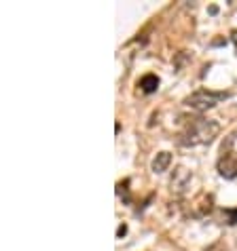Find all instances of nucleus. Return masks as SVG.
<instances>
[{
  "label": "nucleus",
  "instance_id": "obj_4",
  "mask_svg": "<svg viewBox=\"0 0 237 251\" xmlns=\"http://www.w3.org/2000/svg\"><path fill=\"white\" fill-rule=\"evenodd\" d=\"M191 182V173L184 169V167H178L176 171H174V176L170 179V184H172V190H176V192H184V188L189 186Z\"/></svg>",
  "mask_w": 237,
  "mask_h": 251
},
{
  "label": "nucleus",
  "instance_id": "obj_7",
  "mask_svg": "<svg viewBox=\"0 0 237 251\" xmlns=\"http://www.w3.org/2000/svg\"><path fill=\"white\" fill-rule=\"evenodd\" d=\"M127 186H129V182H127V179H125V182H121V184H118L117 186V194H118V197H125V203H129V194H127Z\"/></svg>",
  "mask_w": 237,
  "mask_h": 251
},
{
  "label": "nucleus",
  "instance_id": "obj_8",
  "mask_svg": "<svg viewBox=\"0 0 237 251\" xmlns=\"http://www.w3.org/2000/svg\"><path fill=\"white\" fill-rule=\"evenodd\" d=\"M206 251H229V249H227L225 245H222V243H214V245H210Z\"/></svg>",
  "mask_w": 237,
  "mask_h": 251
},
{
  "label": "nucleus",
  "instance_id": "obj_3",
  "mask_svg": "<svg viewBox=\"0 0 237 251\" xmlns=\"http://www.w3.org/2000/svg\"><path fill=\"white\" fill-rule=\"evenodd\" d=\"M218 173L225 179H235L237 177V152H222L218 158Z\"/></svg>",
  "mask_w": 237,
  "mask_h": 251
},
{
  "label": "nucleus",
  "instance_id": "obj_10",
  "mask_svg": "<svg viewBox=\"0 0 237 251\" xmlns=\"http://www.w3.org/2000/svg\"><path fill=\"white\" fill-rule=\"evenodd\" d=\"M231 36H233V43H235V45H237V30H235V32H233V34H231Z\"/></svg>",
  "mask_w": 237,
  "mask_h": 251
},
{
  "label": "nucleus",
  "instance_id": "obj_6",
  "mask_svg": "<svg viewBox=\"0 0 237 251\" xmlns=\"http://www.w3.org/2000/svg\"><path fill=\"white\" fill-rule=\"evenodd\" d=\"M140 87H142L144 93H155L159 89V78L155 74H146V76L140 78Z\"/></svg>",
  "mask_w": 237,
  "mask_h": 251
},
{
  "label": "nucleus",
  "instance_id": "obj_1",
  "mask_svg": "<svg viewBox=\"0 0 237 251\" xmlns=\"http://www.w3.org/2000/svg\"><path fill=\"white\" fill-rule=\"evenodd\" d=\"M218 131H220V125L216 121H210V118H204V116L191 118V121H186L184 129L180 131L178 144H182V146H204V144H210L212 139L218 135Z\"/></svg>",
  "mask_w": 237,
  "mask_h": 251
},
{
  "label": "nucleus",
  "instance_id": "obj_5",
  "mask_svg": "<svg viewBox=\"0 0 237 251\" xmlns=\"http://www.w3.org/2000/svg\"><path fill=\"white\" fill-rule=\"evenodd\" d=\"M170 165H172V154H170V152H159V154L152 158L150 169L155 173H163V171H167V167H170Z\"/></svg>",
  "mask_w": 237,
  "mask_h": 251
},
{
  "label": "nucleus",
  "instance_id": "obj_9",
  "mask_svg": "<svg viewBox=\"0 0 237 251\" xmlns=\"http://www.w3.org/2000/svg\"><path fill=\"white\" fill-rule=\"evenodd\" d=\"M125 232H127V226L123 224V226H118V230H117V236H123Z\"/></svg>",
  "mask_w": 237,
  "mask_h": 251
},
{
  "label": "nucleus",
  "instance_id": "obj_2",
  "mask_svg": "<svg viewBox=\"0 0 237 251\" xmlns=\"http://www.w3.org/2000/svg\"><path fill=\"white\" fill-rule=\"evenodd\" d=\"M229 97V93L225 91H210V89H199V91L191 93L189 97L184 100V103L189 106L191 110H197V112H206L214 106H218L220 101H225Z\"/></svg>",
  "mask_w": 237,
  "mask_h": 251
}]
</instances>
